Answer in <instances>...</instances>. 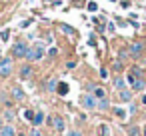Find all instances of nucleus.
I'll return each mask as SVG.
<instances>
[{
	"mask_svg": "<svg viewBox=\"0 0 146 136\" xmlns=\"http://www.w3.org/2000/svg\"><path fill=\"white\" fill-rule=\"evenodd\" d=\"M26 58H28L30 62L42 60V58H44V44H42V42H36L34 46H30L28 52H26Z\"/></svg>",
	"mask_w": 146,
	"mask_h": 136,
	"instance_id": "f257e3e1",
	"label": "nucleus"
},
{
	"mask_svg": "<svg viewBox=\"0 0 146 136\" xmlns=\"http://www.w3.org/2000/svg\"><path fill=\"white\" fill-rule=\"evenodd\" d=\"M14 70V64H12V58H2L0 60V76L2 78H8Z\"/></svg>",
	"mask_w": 146,
	"mask_h": 136,
	"instance_id": "f03ea898",
	"label": "nucleus"
},
{
	"mask_svg": "<svg viewBox=\"0 0 146 136\" xmlns=\"http://www.w3.org/2000/svg\"><path fill=\"white\" fill-rule=\"evenodd\" d=\"M80 104H82V108H86V110H96V98H94L90 92H86V94L80 96Z\"/></svg>",
	"mask_w": 146,
	"mask_h": 136,
	"instance_id": "7ed1b4c3",
	"label": "nucleus"
},
{
	"mask_svg": "<svg viewBox=\"0 0 146 136\" xmlns=\"http://www.w3.org/2000/svg\"><path fill=\"white\" fill-rule=\"evenodd\" d=\"M26 52H28L26 42H16V44L12 46V56H14V58H26Z\"/></svg>",
	"mask_w": 146,
	"mask_h": 136,
	"instance_id": "20e7f679",
	"label": "nucleus"
},
{
	"mask_svg": "<svg viewBox=\"0 0 146 136\" xmlns=\"http://www.w3.org/2000/svg\"><path fill=\"white\" fill-rule=\"evenodd\" d=\"M144 50H146V44H144V42H140V40H136V42H132V44H130V54H132L134 58H138Z\"/></svg>",
	"mask_w": 146,
	"mask_h": 136,
	"instance_id": "39448f33",
	"label": "nucleus"
},
{
	"mask_svg": "<svg viewBox=\"0 0 146 136\" xmlns=\"http://www.w3.org/2000/svg\"><path fill=\"white\" fill-rule=\"evenodd\" d=\"M0 136H18L14 124H4L2 128H0Z\"/></svg>",
	"mask_w": 146,
	"mask_h": 136,
	"instance_id": "423d86ee",
	"label": "nucleus"
},
{
	"mask_svg": "<svg viewBox=\"0 0 146 136\" xmlns=\"http://www.w3.org/2000/svg\"><path fill=\"white\" fill-rule=\"evenodd\" d=\"M10 96H12V100H24L26 98V94H24V90L20 88V86H12V90H10Z\"/></svg>",
	"mask_w": 146,
	"mask_h": 136,
	"instance_id": "0eeeda50",
	"label": "nucleus"
},
{
	"mask_svg": "<svg viewBox=\"0 0 146 136\" xmlns=\"http://www.w3.org/2000/svg\"><path fill=\"white\" fill-rule=\"evenodd\" d=\"M118 98L122 102H132V88H122L118 90Z\"/></svg>",
	"mask_w": 146,
	"mask_h": 136,
	"instance_id": "6e6552de",
	"label": "nucleus"
},
{
	"mask_svg": "<svg viewBox=\"0 0 146 136\" xmlns=\"http://www.w3.org/2000/svg\"><path fill=\"white\" fill-rule=\"evenodd\" d=\"M52 124H54V128H56L58 132H62V134L66 132V124H64V118H62V116H54V118H52Z\"/></svg>",
	"mask_w": 146,
	"mask_h": 136,
	"instance_id": "1a4fd4ad",
	"label": "nucleus"
},
{
	"mask_svg": "<svg viewBox=\"0 0 146 136\" xmlns=\"http://www.w3.org/2000/svg\"><path fill=\"white\" fill-rule=\"evenodd\" d=\"M2 118H4V122H6V124H12V122L16 120V112H14L12 108H6V110L2 112Z\"/></svg>",
	"mask_w": 146,
	"mask_h": 136,
	"instance_id": "9d476101",
	"label": "nucleus"
},
{
	"mask_svg": "<svg viewBox=\"0 0 146 136\" xmlns=\"http://www.w3.org/2000/svg\"><path fill=\"white\" fill-rule=\"evenodd\" d=\"M96 134H98V136H110V126H108L106 122H100V124L96 126Z\"/></svg>",
	"mask_w": 146,
	"mask_h": 136,
	"instance_id": "9b49d317",
	"label": "nucleus"
},
{
	"mask_svg": "<svg viewBox=\"0 0 146 136\" xmlns=\"http://www.w3.org/2000/svg\"><path fill=\"white\" fill-rule=\"evenodd\" d=\"M30 76H32V66L30 64L20 66V78H30Z\"/></svg>",
	"mask_w": 146,
	"mask_h": 136,
	"instance_id": "f8f14e48",
	"label": "nucleus"
},
{
	"mask_svg": "<svg viewBox=\"0 0 146 136\" xmlns=\"http://www.w3.org/2000/svg\"><path fill=\"white\" fill-rule=\"evenodd\" d=\"M144 86H146V82H144L142 78H136V82H134L130 88H132V92H140V90H144Z\"/></svg>",
	"mask_w": 146,
	"mask_h": 136,
	"instance_id": "ddd939ff",
	"label": "nucleus"
},
{
	"mask_svg": "<svg viewBox=\"0 0 146 136\" xmlns=\"http://www.w3.org/2000/svg\"><path fill=\"white\" fill-rule=\"evenodd\" d=\"M68 90H70V88H68V84H66V82H58V84H56V92H58L60 96H66V94H68Z\"/></svg>",
	"mask_w": 146,
	"mask_h": 136,
	"instance_id": "4468645a",
	"label": "nucleus"
},
{
	"mask_svg": "<svg viewBox=\"0 0 146 136\" xmlns=\"http://www.w3.org/2000/svg\"><path fill=\"white\" fill-rule=\"evenodd\" d=\"M92 96H94L96 100H100V98H106V90H104L102 86H96V88L92 90Z\"/></svg>",
	"mask_w": 146,
	"mask_h": 136,
	"instance_id": "2eb2a0df",
	"label": "nucleus"
},
{
	"mask_svg": "<svg viewBox=\"0 0 146 136\" xmlns=\"http://www.w3.org/2000/svg\"><path fill=\"white\" fill-rule=\"evenodd\" d=\"M112 84H114V88H116V90H122V88H126V80H124L122 76H116Z\"/></svg>",
	"mask_w": 146,
	"mask_h": 136,
	"instance_id": "dca6fc26",
	"label": "nucleus"
},
{
	"mask_svg": "<svg viewBox=\"0 0 146 136\" xmlns=\"http://www.w3.org/2000/svg\"><path fill=\"white\" fill-rule=\"evenodd\" d=\"M108 106H110L108 98H100V100H96V108H98V110H108Z\"/></svg>",
	"mask_w": 146,
	"mask_h": 136,
	"instance_id": "f3484780",
	"label": "nucleus"
},
{
	"mask_svg": "<svg viewBox=\"0 0 146 136\" xmlns=\"http://www.w3.org/2000/svg\"><path fill=\"white\" fill-rule=\"evenodd\" d=\"M44 120H46V118H44V114H42V112H34V120H32V124H34V126H40Z\"/></svg>",
	"mask_w": 146,
	"mask_h": 136,
	"instance_id": "a211bd4d",
	"label": "nucleus"
},
{
	"mask_svg": "<svg viewBox=\"0 0 146 136\" xmlns=\"http://www.w3.org/2000/svg\"><path fill=\"white\" fill-rule=\"evenodd\" d=\"M60 30H62L64 34H70V36H74V34H76V30H74L72 26H68V24H62V26H60Z\"/></svg>",
	"mask_w": 146,
	"mask_h": 136,
	"instance_id": "6ab92c4d",
	"label": "nucleus"
},
{
	"mask_svg": "<svg viewBox=\"0 0 146 136\" xmlns=\"http://www.w3.org/2000/svg\"><path fill=\"white\" fill-rule=\"evenodd\" d=\"M140 132H142V130H140L136 124H132V126L128 128V134H130V136H140Z\"/></svg>",
	"mask_w": 146,
	"mask_h": 136,
	"instance_id": "aec40b11",
	"label": "nucleus"
},
{
	"mask_svg": "<svg viewBox=\"0 0 146 136\" xmlns=\"http://www.w3.org/2000/svg\"><path fill=\"white\" fill-rule=\"evenodd\" d=\"M114 114H116V118H120V120H124L126 118V110H122V108H114Z\"/></svg>",
	"mask_w": 146,
	"mask_h": 136,
	"instance_id": "412c9836",
	"label": "nucleus"
},
{
	"mask_svg": "<svg viewBox=\"0 0 146 136\" xmlns=\"http://www.w3.org/2000/svg\"><path fill=\"white\" fill-rule=\"evenodd\" d=\"M0 38H2V42H6L10 38V30H2V32H0Z\"/></svg>",
	"mask_w": 146,
	"mask_h": 136,
	"instance_id": "4be33fe9",
	"label": "nucleus"
},
{
	"mask_svg": "<svg viewBox=\"0 0 146 136\" xmlns=\"http://www.w3.org/2000/svg\"><path fill=\"white\" fill-rule=\"evenodd\" d=\"M24 118H26L28 122H32V120H34V112H32V110H26V112H24Z\"/></svg>",
	"mask_w": 146,
	"mask_h": 136,
	"instance_id": "5701e85b",
	"label": "nucleus"
},
{
	"mask_svg": "<svg viewBox=\"0 0 146 136\" xmlns=\"http://www.w3.org/2000/svg\"><path fill=\"white\" fill-rule=\"evenodd\" d=\"M88 10H90V12H96V10H98V4H96V2H88Z\"/></svg>",
	"mask_w": 146,
	"mask_h": 136,
	"instance_id": "b1692460",
	"label": "nucleus"
},
{
	"mask_svg": "<svg viewBox=\"0 0 146 136\" xmlns=\"http://www.w3.org/2000/svg\"><path fill=\"white\" fill-rule=\"evenodd\" d=\"M112 68H114L116 72H120V70H122V62H120V60H116V62L112 64Z\"/></svg>",
	"mask_w": 146,
	"mask_h": 136,
	"instance_id": "393cba45",
	"label": "nucleus"
},
{
	"mask_svg": "<svg viewBox=\"0 0 146 136\" xmlns=\"http://www.w3.org/2000/svg\"><path fill=\"white\" fill-rule=\"evenodd\" d=\"M56 84H58L56 80H48V86H46V88H48V90H56Z\"/></svg>",
	"mask_w": 146,
	"mask_h": 136,
	"instance_id": "a878e982",
	"label": "nucleus"
},
{
	"mask_svg": "<svg viewBox=\"0 0 146 136\" xmlns=\"http://www.w3.org/2000/svg\"><path fill=\"white\" fill-rule=\"evenodd\" d=\"M64 136H82V132H78V130H70V132H64Z\"/></svg>",
	"mask_w": 146,
	"mask_h": 136,
	"instance_id": "bb28decb",
	"label": "nucleus"
},
{
	"mask_svg": "<svg viewBox=\"0 0 146 136\" xmlns=\"http://www.w3.org/2000/svg\"><path fill=\"white\" fill-rule=\"evenodd\" d=\"M28 136H42V132H40V130H38V128L34 126V128L30 130V134H28Z\"/></svg>",
	"mask_w": 146,
	"mask_h": 136,
	"instance_id": "cd10ccee",
	"label": "nucleus"
},
{
	"mask_svg": "<svg viewBox=\"0 0 146 136\" xmlns=\"http://www.w3.org/2000/svg\"><path fill=\"white\" fill-rule=\"evenodd\" d=\"M136 110H138V106H136L134 102H130V114H132V116L136 114Z\"/></svg>",
	"mask_w": 146,
	"mask_h": 136,
	"instance_id": "c85d7f7f",
	"label": "nucleus"
},
{
	"mask_svg": "<svg viewBox=\"0 0 146 136\" xmlns=\"http://www.w3.org/2000/svg\"><path fill=\"white\" fill-rule=\"evenodd\" d=\"M56 54H58V50H56V48H50V50H48V56H50V58H54Z\"/></svg>",
	"mask_w": 146,
	"mask_h": 136,
	"instance_id": "c756f323",
	"label": "nucleus"
},
{
	"mask_svg": "<svg viewBox=\"0 0 146 136\" xmlns=\"http://www.w3.org/2000/svg\"><path fill=\"white\" fill-rule=\"evenodd\" d=\"M94 88H96V84H92V82H88V84H86V90H88L90 94H92V90H94Z\"/></svg>",
	"mask_w": 146,
	"mask_h": 136,
	"instance_id": "7c9ffc66",
	"label": "nucleus"
},
{
	"mask_svg": "<svg viewBox=\"0 0 146 136\" xmlns=\"http://www.w3.org/2000/svg\"><path fill=\"white\" fill-rule=\"evenodd\" d=\"M140 102H142V104L146 106V94H142V98H140Z\"/></svg>",
	"mask_w": 146,
	"mask_h": 136,
	"instance_id": "2f4dec72",
	"label": "nucleus"
},
{
	"mask_svg": "<svg viewBox=\"0 0 146 136\" xmlns=\"http://www.w3.org/2000/svg\"><path fill=\"white\" fill-rule=\"evenodd\" d=\"M4 124H6V122H4V118H2V114H0V128H2Z\"/></svg>",
	"mask_w": 146,
	"mask_h": 136,
	"instance_id": "473e14b6",
	"label": "nucleus"
},
{
	"mask_svg": "<svg viewBox=\"0 0 146 136\" xmlns=\"http://www.w3.org/2000/svg\"><path fill=\"white\" fill-rule=\"evenodd\" d=\"M142 136H146V128H144V130H142Z\"/></svg>",
	"mask_w": 146,
	"mask_h": 136,
	"instance_id": "72a5a7b5",
	"label": "nucleus"
},
{
	"mask_svg": "<svg viewBox=\"0 0 146 136\" xmlns=\"http://www.w3.org/2000/svg\"><path fill=\"white\" fill-rule=\"evenodd\" d=\"M112 2H116V0H112Z\"/></svg>",
	"mask_w": 146,
	"mask_h": 136,
	"instance_id": "f704fd0d",
	"label": "nucleus"
}]
</instances>
